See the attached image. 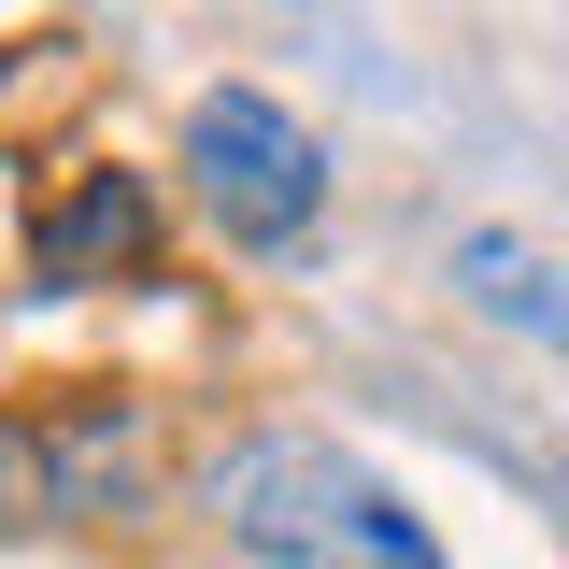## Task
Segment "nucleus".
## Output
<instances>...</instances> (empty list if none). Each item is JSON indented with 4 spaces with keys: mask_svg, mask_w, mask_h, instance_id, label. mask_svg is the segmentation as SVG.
<instances>
[{
    "mask_svg": "<svg viewBox=\"0 0 569 569\" xmlns=\"http://www.w3.org/2000/svg\"><path fill=\"white\" fill-rule=\"evenodd\" d=\"M157 242H171V213H157L142 171H71L58 200L29 213L43 284H142V271H157Z\"/></svg>",
    "mask_w": 569,
    "mask_h": 569,
    "instance_id": "7ed1b4c3",
    "label": "nucleus"
},
{
    "mask_svg": "<svg viewBox=\"0 0 569 569\" xmlns=\"http://www.w3.org/2000/svg\"><path fill=\"white\" fill-rule=\"evenodd\" d=\"M456 284H470V299H485L498 328H541V342H569V271L556 257H527V242H456Z\"/></svg>",
    "mask_w": 569,
    "mask_h": 569,
    "instance_id": "20e7f679",
    "label": "nucleus"
},
{
    "mask_svg": "<svg viewBox=\"0 0 569 569\" xmlns=\"http://www.w3.org/2000/svg\"><path fill=\"white\" fill-rule=\"evenodd\" d=\"M200 512L242 569H441L427 512L385 470H356L342 441H299V427H257L200 470Z\"/></svg>",
    "mask_w": 569,
    "mask_h": 569,
    "instance_id": "f257e3e1",
    "label": "nucleus"
},
{
    "mask_svg": "<svg viewBox=\"0 0 569 569\" xmlns=\"http://www.w3.org/2000/svg\"><path fill=\"white\" fill-rule=\"evenodd\" d=\"M186 200H200L242 257H284V242L328 213V157H313V129H299L284 100L213 86L200 114H186Z\"/></svg>",
    "mask_w": 569,
    "mask_h": 569,
    "instance_id": "f03ea898",
    "label": "nucleus"
}]
</instances>
